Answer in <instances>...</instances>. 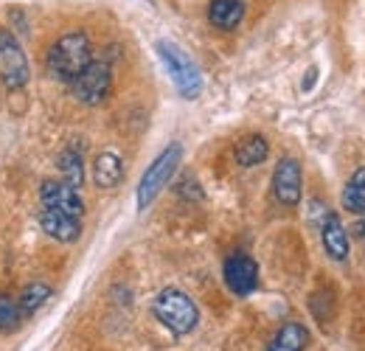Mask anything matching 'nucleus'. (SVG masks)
<instances>
[{"label":"nucleus","mask_w":365,"mask_h":351,"mask_svg":"<svg viewBox=\"0 0 365 351\" xmlns=\"http://www.w3.org/2000/svg\"><path fill=\"white\" fill-rule=\"evenodd\" d=\"M91 62L93 45L88 40V34H82V31L62 34L56 43L48 48V71L62 82H73Z\"/></svg>","instance_id":"1"},{"label":"nucleus","mask_w":365,"mask_h":351,"mask_svg":"<svg viewBox=\"0 0 365 351\" xmlns=\"http://www.w3.org/2000/svg\"><path fill=\"white\" fill-rule=\"evenodd\" d=\"M152 312H155V317H158L172 335H178V337L191 335V332L197 329V323H200V309H197V304H194L182 290H178V287L160 290V292L155 295V301H152Z\"/></svg>","instance_id":"2"},{"label":"nucleus","mask_w":365,"mask_h":351,"mask_svg":"<svg viewBox=\"0 0 365 351\" xmlns=\"http://www.w3.org/2000/svg\"><path fill=\"white\" fill-rule=\"evenodd\" d=\"M155 51H158L166 73L172 76V82H175V88L182 98H197L202 93V73H200L197 62L175 43H166V40L155 45Z\"/></svg>","instance_id":"3"},{"label":"nucleus","mask_w":365,"mask_h":351,"mask_svg":"<svg viewBox=\"0 0 365 351\" xmlns=\"http://www.w3.org/2000/svg\"><path fill=\"white\" fill-rule=\"evenodd\" d=\"M180 158H182V146L180 143H169L158 158H155V163L143 172L140 177V183H138V208L143 211V208H149L152 203H155V197L169 185V180L175 177L178 172V166H180Z\"/></svg>","instance_id":"4"},{"label":"nucleus","mask_w":365,"mask_h":351,"mask_svg":"<svg viewBox=\"0 0 365 351\" xmlns=\"http://www.w3.org/2000/svg\"><path fill=\"white\" fill-rule=\"evenodd\" d=\"M29 56L6 29H0V82L3 88L20 90L29 82Z\"/></svg>","instance_id":"5"},{"label":"nucleus","mask_w":365,"mask_h":351,"mask_svg":"<svg viewBox=\"0 0 365 351\" xmlns=\"http://www.w3.org/2000/svg\"><path fill=\"white\" fill-rule=\"evenodd\" d=\"M71 88H73V96L79 101H85V104H101L110 96V90H113V71H110L107 62H96L93 59L91 65L71 82Z\"/></svg>","instance_id":"6"},{"label":"nucleus","mask_w":365,"mask_h":351,"mask_svg":"<svg viewBox=\"0 0 365 351\" xmlns=\"http://www.w3.org/2000/svg\"><path fill=\"white\" fill-rule=\"evenodd\" d=\"M40 203H43V208H53V211H62V214H71L79 220L85 214V203L79 197V188L65 183V180H43Z\"/></svg>","instance_id":"7"},{"label":"nucleus","mask_w":365,"mask_h":351,"mask_svg":"<svg viewBox=\"0 0 365 351\" xmlns=\"http://www.w3.org/2000/svg\"><path fill=\"white\" fill-rule=\"evenodd\" d=\"M222 275H225V284L233 295L245 298L250 292H256L259 287V264L253 262L247 253H233L225 259L222 267Z\"/></svg>","instance_id":"8"},{"label":"nucleus","mask_w":365,"mask_h":351,"mask_svg":"<svg viewBox=\"0 0 365 351\" xmlns=\"http://www.w3.org/2000/svg\"><path fill=\"white\" fill-rule=\"evenodd\" d=\"M273 194L281 205H298L301 203V166L295 158L284 155L275 163L273 172Z\"/></svg>","instance_id":"9"},{"label":"nucleus","mask_w":365,"mask_h":351,"mask_svg":"<svg viewBox=\"0 0 365 351\" xmlns=\"http://www.w3.org/2000/svg\"><path fill=\"white\" fill-rule=\"evenodd\" d=\"M40 228L51 239H56L62 245H71L82 236V220L79 217H71V214H62V211H53V208H40Z\"/></svg>","instance_id":"10"},{"label":"nucleus","mask_w":365,"mask_h":351,"mask_svg":"<svg viewBox=\"0 0 365 351\" xmlns=\"http://www.w3.org/2000/svg\"><path fill=\"white\" fill-rule=\"evenodd\" d=\"M320 239H323V248L326 253L334 259V262H343L349 256V233L343 228V222L337 220V214L326 211L323 222H320Z\"/></svg>","instance_id":"11"},{"label":"nucleus","mask_w":365,"mask_h":351,"mask_svg":"<svg viewBox=\"0 0 365 351\" xmlns=\"http://www.w3.org/2000/svg\"><path fill=\"white\" fill-rule=\"evenodd\" d=\"M245 17V0H211L208 23L220 31H233Z\"/></svg>","instance_id":"12"},{"label":"nucleus","mask_w":365,"mask_h":351,"mask_svg":"<svg viewBox=\"0 0 365 351\" xmlns=\"http://www.w3.org/2000/svg\"><path fill=\"white\" fill-rule=\"evenodd\" d=\"M307 346H309V329L304 323L289 320L270 337L267 351H304Z\"/></svg>","instance_id":"13"},{"label":"nucleus","mask_w":365,"mask_h":351,"mask_svg":"<svg viewBox=\"0 0 365 351\" xmlns=\"http://www.w3.org/2000/svg\"><path fill=\"white\" fill-rule=\"evenodd\" d=\"M93 180L98 188H115L124 180V163L115 152H101L93 161Z\"/></svg>","instance_id":"14"},{"label":"nucleus","mask_w":365,"mask_h":351,"mask_svg":"<svg viewBox=\"0 0 365 351\" xmlns=\"http://www.w3.org/2000/svg\"><path fill=\"white\" fill-rule=\"evenodd\" d=\"M267 155H270V143H267L262 135H247V138L236 146V152H233L236 163H239V166H245V169L264 163V161H267Z\"/></svg>","instance_id":"15"},{"label":"nucleus","mask_w":365,"mask_h":351,"mask_svg":"<svg viewBox=\"0 0 365 351\" xmlns=\"http://www.w3.org/2000/svg\"><path fill=\"white\" fill-rule=\"evenodd\" d=\"M343 208L354 217L365 214V169H357L343 188Z\"/></svg>","instance_id":"16"},{"label":"nucleus","mask_w":365,"mask_h":351,"mask_svg":"<svg viewBox=\"0 0 365 351\" xmlns=\"http://www.w3.org/2000/svg\"><path fill=\"white\" fill-rule=\"evenodd\" d=\"M48 298H51V287L43 284V281H34V284H26L23 287V292L17 298V307L23 312V317H29V315H34L37 309L43 307Z\"/></svg>","instance_id":"17"},{"label":"nucleus","mask_w":365,"mask_h":351,"mask_svg":"<svg viewBox=\"0 0 365 351\" xmlns=\"http://www.w3.org/2000/svg\"><path fill=\"white\" fill-rule=\"evenodd\" d=\"M59 172H62V180L71 183V185H82L85 183V163H82V155L76 149H65L59 155Z\"/></svg>","instance_id":"18"},{"label":"nucleus","mask_w":365,"mask_h":351,"mask_svg":"<svg viewBox=\"0 0 365 351\" xmlns=\"http://www.w3.org/2000/svg\"><path fill=\"white\" fill-rule=\"evenodd\" d=\"M23 320V312L17 307V298L11 295H0V335L3 332H14Z\"/></svg>","instance_id":"19"}]
</instances>
